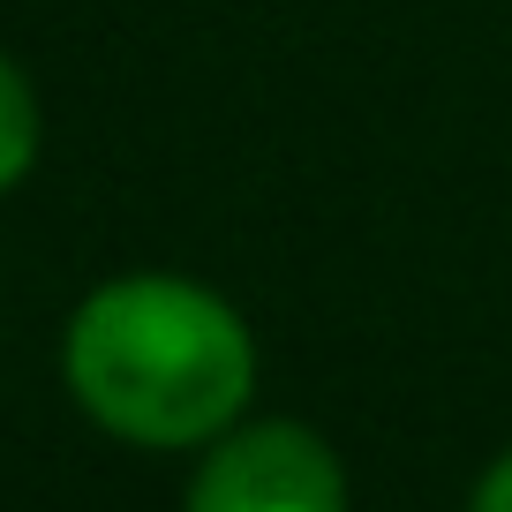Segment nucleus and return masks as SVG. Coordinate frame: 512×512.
<instances>
[{"label": "nucleus", "mask_w": 512, "mask_h": 512, "mask_svg": "<svg viewBox=\"0 0 512 512\" xmlns=\"http://www.w3.org/2000/svg\"><path fill=\"white\" fill-rule=\"evenodd\" d=\"M61 384L121 445L204 452L256 400V332L189 272H121L68 309Z\"/></svg>", "instance_id": "1"}, {"label": "nucleus", "mask_w": 512, "mask_h": 512, "mask_svg": "<svg viewBox=\"0 0 512 512\" xmlns=\"http://www.w3.org/2000/svg\"><path fill=\"white\" fill-rule=\"evenodd\" d=\"M181 512H354L347 467L294 415H241L196 460Z\"/></svg>", "instance_id": "2"}, {"label": "nucleus", "mask_w": 512, "mask_h": 512, "mask_svg": "<svg viewBox=\"0 0 512 512\" xmlns=\"http://www.w3.org/2000/svg\"><path fill=\"white\" fill-rule=\"evenodd\" d=\"M38 144H46V113H38V91L8 53H0V196L23 189V174L38 166Z\"/></svg>", "instance_id": "3"}, {"label": "nucleus", "mask_w": 512, "mask_h": 512, "mask_svg": "<svg viewBox=\"0 0 512 512\" xmlns=\"http://www.w3.org/2000/svg\"><path fill=\"white\" fill-rule=\"evenodd\" d=\"M467 512H512V445L475 475V490H467Z\"/></svg>", "instance_id": "4"}]
</instances>
